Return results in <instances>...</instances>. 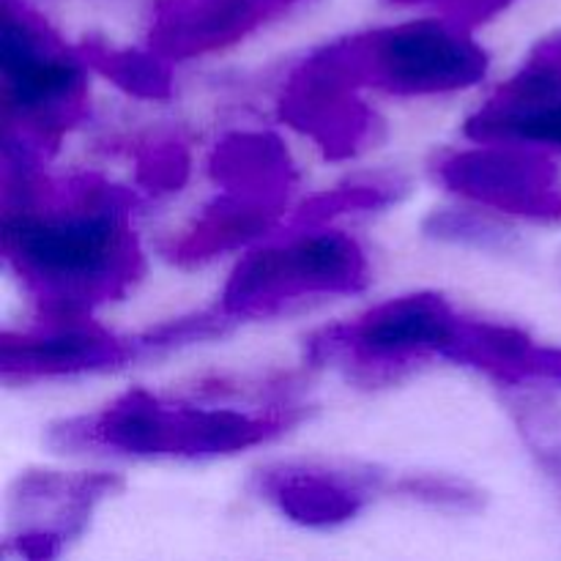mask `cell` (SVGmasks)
I'll list each match as a JSON object with an SVG mask.
<instances>
[{
	"mask_svg": "<svg viewBox=\"0 0 561 561\" xmlns=\"http://www.w3.org/2000/svg\"><path fill=\"white\" fill-rule=\"evenodd\" d=\"M279 214H283L279 203L228 192L225 197L214 201L181 239L173 241V247L168 250L170 261L192 266V263L219 255V252L239 250V247L266 236L277 225Z\"/></svg>",
	"mask_w": 561,
	"mask_h": 561,
	"instance_id": "4fadbf2b",
	"label": "cell"
},
{
	"mask_svg": "<svg viewBox=\"0 0 561 561\" xmlns=\"http://www.w3.org/2000/svg\"><path fill=\"white\" fill-rule=\"evenodd\" d=\"M82 58L88 66L140 99H168L173 93V75L162 53L140 49H110L104 44H82Z\"/></svg>",
	"mask_w": 561,
	"mask_h": 561,
	"instance_id": "2e32d148",
	"label": "cell"
},
{
	"mask_svg": "<svg viewBox=\"0 0 561 561\" xmlns=\"http://www.w3.org/2000/svg\"><path fill=\"white\" fill-rule=\"evenodd\" d=\"M447 190L493 211L524 214L551 222L561 201L559 168L520 142H482L480 148L449 153L436 168Z\"/></svg>",
	"mask_w": 561,
	"mask_h": 561,
	"instance_id": "52a82bcc",
	"label": "cell"
},
{
	"mask_svg": "<svg viewBox=\"0 0 561 561\" xmlns=\"http://www.w3.org/2000/svg\"><path fill=\"white\" fill-rule=\"evenodd\" d=\"M561 99V33H551L529 53L518 75L510 77L491 99L488 110H531Z\"/></svg>",
	"mask_w": 561,
	"mask_h": 561,
	"instance_id": "e0dca14e",
	"label": "cell"
},
{
	"mask_svg": "<svg viewBox=\"0 0 561 561\" xmlns=\"http://www.w3.org/2000/svg\"><path fill=\"white\" fill-rule=\"evenodd\" d=\"M422 228L431 239L485 252H513L518 247L515 228L482 208H442L433 211Z\"/></svg>",
	"mask_w": 561,
	"mask_h": 561,
	"instance_id": "d6986e66",
	"label": "cell"
},
{
	"mask_svg": "<svg viewBox=\"0 0 561 561\" xmlns=\"http://www.w3.org/2000/svg\"><path fill=\"white\" fill-rule=\"evenodd\" d=\"M392 493L438 510H453V513H477L485 504V493L480 488L449 474L400 477L392 485Z\"/></svg>",
	"mask_w": 561,
	"mask_h": 561,
	"instance_id": "44dd1931",
	"label": "cell"
},
{
	"mask_svg": "<svg viewBox=\"0 0 561 561\" xmlns=\"http://www.w3.org/2000/svg\"><path fill=\"white\" fill-rule=\"evenodd\" d=\"M121 485L115 474L31 471L20 477L11 493V524L20 526L16 551L31 559L58 557L60 548L85 529L93 507Z\"/></svg>",
	"mask_w": 561,
	"mask_h": 561,
	"instance_id": "ba28073f",
	"label": "cell"
},
{
	"mask_svg": "<svg viewBox=\"0 0 561 561\" xmlns=\"http://www.w3.org/2000/svg\"><path fill=\"white\" fill-rule=\"evenodd\" d=\"M42 186L33 181L20 211H5V257L47 316L82 321V312L121 296L142 274L126 219L135 195L99 175Z\"/></svg>",
	"mask_w": 561,
	"mask_h": 561,
	"instance_id": "6da1fadb",
	"label": "cell"
},
{
	"mask_svg": "<svg viewBox=\"0 0 561 561\" xmlns=\"http://www.w3.org/2000/svg\"><path fill=\"white\" fill-rule=\"evenodd\" d=\"M507 411L526 447L546 469H561V405L531 387H510Z\"/></svg>",
	"mask_w": 561,
	"mask_h": 561,
	"instance_id": "ac0fdd59",
	"label": "cell"
},
{
	"mask_svg": "<svg viewBox=\"0 0 561 561\" xmlns=\"http://www.w3.org/2000/svg\"><path fill=\"white\" fill-rule=\"evenodd\" d=\"M540 345L526 332L504 323L460 321L458 340L444 359L477 367L502 387H524L535 381V356Z\"/></svg>",
	"mask_w": 561,
	"mask_h": 561,
	"instance_id": "5bb4252c",
	"label": "cell"
},
{
	"mask_svg": "<svg viewBox=\"0 0 561 561\" xmlns=\"http://www.w3.org/2000/svg\"><path fill=\"white\" fill-rule=\"evenodd\" d=\"M365 85L351 58L348 38L327 44L312 53L279 93V115L310 135L323 153L332 159L354 157L370 140H376V113L356 96Z\"/></svg>",
	"mask_w": 561,
	"mask_h": 561,
	"instance_id": "8992f818",
	"label": "cell"
},
{
	"mask_svg": "<svg viewBox=\"0 0 561 561\" xmlns=\"http://www.w3.org/2000/svg\"><path fill=\"white\" fill-rule=\"evenodd\" d=\"M463 318L438 294H411L373 307L354 323L310 337L312 362L343 359L370 378H392L427 354L447 356Z\"/></svg>",
	"mask_w": 561,
	"mask_h": 561,
	"instance_id": "5b68a950",
	"label": "cell"
},
{
	"mask_svg": "<svg viewBox=\"0 0 561 561\" xmlns=\"http://www.w3.org/2000/svg\"><path fill=\"white\" fill-rule=\"evenodd\" d=\"M559 477H561V469H559Z\"/></svg>",
	"mask_w": 561,
	"mask_h": 561,
	"instance_id": "d4e9b609",
	"label": "cell"
},
{
	"mask_svg": "<svg viewBox=\"0 0 561 561\" xmlns=\"http://www.w3.org/2000/svg\"><path fill=\"white\" fill-rule=\"evenodd\" d=\"M398 3H427V0H398ZM453 3V0H449Z\"/></svg>",
	"mask_w": 561,
	"mask_h": 561,
	"instance_id": "cb8c5ba5",
	"label": "cell"
},
{
	"mask_svg": "<svg viewBox=\"0 0 561 561\" xmlns=\"http://www.w3.org/2000/svg\"><path fill=\"white\" fill-rule=\"evenodd\" d=\"M9 124L22 126V137L36 146L55 142L82 115L85 71L82 55H71L47 27L27 14H16L11 0L3 9V49Z\"/></svg>",
	"mask_w": 561,
	"mask_h": 561,
	"instance_id": "3957f363",
	"label": "cell"
},
{
	"mask_svg": "<svg viewBox=\"0 0 561 561\" xmlns=\"http://www.w3.org/2000/svg\"><path fill=\"white\" fill-rule=\"evenodd\" d=\"M463 31L460 25L420 20L348 36V47L365 85L398 96H425L460 91L485 77L488 53Z\"/></svg>",
	"mask_w": 561,
	"mask_h": 561,
	"instance_id": "277c9868",
	"label": "cell"
},
{
	"mask_svg": "<svg viewBox=\"0 0 561 561\" xmlns=\"http://www.w3.org/2000/svg\"><path fill=\"white\" fill-rule=\"evenodd\" d=\"M510 0H453L449 9H453V22L460 27H474L480 22L491 20L493 14L507 5Z\"/></svg>",
	"mask_w": 561,
	"mask_h": 561,
	"instance_id": "603a6c76",
	"label": "cell"
},
{
	"mask_svg": "<svg viewBox=\"0 0 561 561\" xmlns=\"http://www.w3.org/2000/svg\"><path fill=\"white\" fill-rule=\"evenodd\" d=\"M211 175L236 195L285 206L296 168L288 148L272 131H236L217 142L208 159Z\"/></svg>",
	"mask_w": 561,
	"mask_h": 561,
	"instance_id": "7c38bea8",
	"label": "cell"
},
{
	"mask_svg": "<svg viewBox=\"0 0 561 561\" xmlns=\"http://www.w3.org/2000/svg\"><path fill=\"white\" fill-rule=\"evenodd\" d=\"M140 184L157 192H173L184 186L190 175V153L181 142H157L140 157Z\"/></svg>",
	"mask_w": 561,
	"mask_h": 561,
	"instance_id": "7402d4cb",
	"label": "cell"
},
{
	"mask_svg": "<svg viewBox=\"0 0 561 561\" xmlns=\"http://www.w3.org/2000/svg\"><path fill=\"white\" fill-rule=\"evenodd\" d=\"M290 3L296 0H170L153 25V49L164 58L214 53L244 38Z\"/></svg>",
	"mask_w": 561,
	"mask_h": 561,
	"instance_id": "8fae6325",
	"label": "cell"
},
{
	"mask_svg": "<svg viewBox=\"0 0 561 561\" xmlns=\"http://www.w3.org/2000/svg\"><path fill=\"white\" fill-rule=\"evenodd\" d=\"M367 283L362 247L337 230H318L247 255L228 279L219 310L228 318H263L305 299L359 294Z\"/></svg>",
	"mask_w": 561,
	"mask_h": 561,
	"instance_id": "7a4b0ae2",
	"label": "cell"
},
{
	"mask_svg": "<svg viewBox=\"0 0 561 561\" xmlns=\"http://www.w3.org/2000/svg\"><path fill=\"white\" fill-rule=\"evenodd\" d=\"M403 192L405 190H400L398 181H389V184H354L343 186V190L321 192V195L307 201L305 206L296 211L294 228L318 230L321 225H327L329 219L340 217V214L370 211V208L389 206V203L398 201Z\"/></svg>",
	"mask_w": 561,
	"mask_h": 561,
	"instance_id": "ffe728a7",
	"label": "cell"
},
{
	"mask_svg": "<svg viewBox=\"0 0 561 561\" xmlns=\"http://www.w3.org/2000/svg\"><path fill=\"white\" fill-rule=\"evenodd\" d=\"M381 474L356 466L277 463L255 474V491L285 518L310 529H329L356 518Z\"/></svg>",
	"mask_w": 561,
	"mask_h": 561,
	"instance_id": "9c48e42d",
	"label": "cell"
},
{
	"mask_svg": "<svg viewBox=\"0 0 561 561\" xmlns=\"http://www.w3.org/2000/svg\"><path fill=\"white\" fill-rule=\"evenodd\" d=\"M140 354L135 340H118L99 327L64 321L36 337H3L5 378H55L121 367Z\"/></svg>",
	"mask_w": 561,
	"mask_h": 561,
	"instance_id": "30bf717a",
	"label": "cell"
},
{
	"mask_svg": "<svg viewBox=\"0 0 561 561\" xmlns=\"http://www.w3.org/2000/svg\"><path fill=\"white\" fill-rule=\"evenodd\" d=\"M466 135L477 142H520L561 151V99L531 110H488L466 121Z\"/></svg>",
	"mask_w": 561,
	"mask_h": 561,
	"instance_id": "9a60e30c",
	"label": "cell"
}]
</instances>
